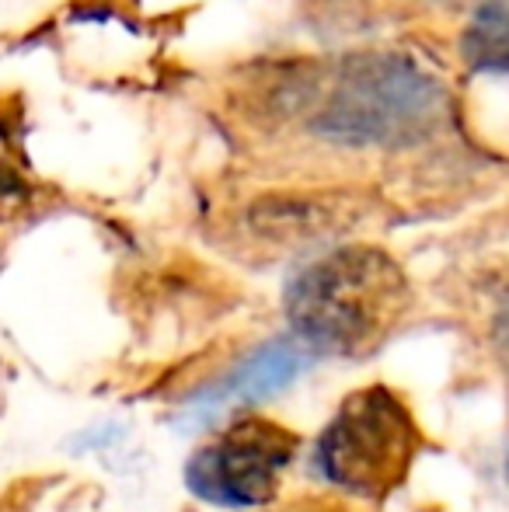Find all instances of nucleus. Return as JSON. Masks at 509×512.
Masks as SVG:
<instances>
[{
    "label": "nucleus",
    "mask_w": 509,
    "mask_h": 512,
    "mask_svg": "<svg viewBox=\"0 0 509 512\" xmlns=\"http://www.w3.org/2000/svg\"><path fill=\"white\" fill-rule=\"evenodd\" d=\"M290 331L314 356H363L398 324L408 307L401 265L374 244H346L286 286Z\"/></svg>",
    "instance_id": "1"
},
{
    "label": "nucleus",
    "mask_w": 509,
    "mask_h": 512,
    "mask_svg": "<svg viewBox=\"0 0 509 512\" xmlns=\"http://www.w3.org/2000/svg\"><path fill=\"white\" fill-rule=\"evenodd\" d=\"M447 115L443 81L401 53H360L335 67L311 129L342 147H415Z\"/></svg>",
    "instance_id": "2"
},
{
    "label": "nucleus",
    "mask_w": 509,
    "mask_h": 512,
    "mask_svg": "<svg viewBox=\"0 0 509 512\" xmlns=\"http://www.w3.org/2000/svg\"><path fill=\"white\" fill-rule=\"evenodd\" d=\"M422 432L412 408L391 387L349 394L314 439L311 464L325 485L353 499H384L408 478Z\"/></svg>",
    "instance_id": "3"
},
{
    "label": "nucleus",
    "mask_w": 509,
    "mask_h": 512,
    "mask_svg": "<svg viewBox=\"0 0 509 512\" xmlns=\"http://www.w3.org/2000/svg\"><path fill=\"white\" fill-rule=\"evenodd\" d=\"M300 439L269 418H238L217 439L199 446L185 467L196 499L220 509H258L276 499L279 478L297 457Z\"/></svg>",
    "instance_id": "4"
},
{
    "label": "nucleus",
    "mask_w": 509,
    "mask_h": 512,
    "mask_svg": "<svg viewBox=\"0 0 509 512\" xmlns=\"http://www.w3.org/2000/svg\"><path fill=\"white\" fill-rule=\"evenodd\" d=\"M311 359V345H304L297 335L269 338V342L255 345L252 352H245L231 370L213 377L210 384L196 387L178 408V425L182 429H206L231 411L276 398L311 366Z\"/></svg>",
    "instance_id": "5"
},
{
    "label": "nucleus",
    "mask_w": 509,
    "mask_h": 512,
    "mask_svg": "<svg viewBox=\"0 0 509 512\" xmlns=\"http://www.w3.org/2000/svg\"><path fill=\"white\" fill-rule=\"evenodd\" d=\"M353 220L339 196H262L248 209V227L272 244H304L328 237Z\"/></svg>",
    "instance_id": "6"
},
{
    "label": "nucleus",
    "mask_w": 509,
    "mask_h": 512,
    "mask_svg": "<svg viewBox=\"0 0 509 512\" xmlns=\"http://www.w3.org/2000/svg\"><path fill=\"white\" fill-rule=\"evenodd\" d=\"M464 63L485 74H509V4L485 0L471 14L461 39Z\"/></svg>",
    "instance_id": "7"
},
{
    "label": "nucleus",
    "mask_w": 509,
    "mask_h": 512,
    "mask_svg": "<svg viewBox=\"0 0 509 512\" xmlns=\"http://www.w3.org/2000/svg\"><path fill=\"white\" fill-rule=\"evenodd\" d=\"M279 512H353V509L339 506V502H297V506H286Z\"/></svg>",
    "instance_id": "8"
}]
</instances>
